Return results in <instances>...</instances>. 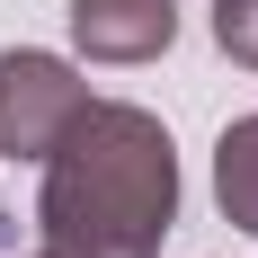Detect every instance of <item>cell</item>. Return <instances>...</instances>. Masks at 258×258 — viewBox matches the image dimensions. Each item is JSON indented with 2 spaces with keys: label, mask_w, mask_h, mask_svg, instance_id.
I'll return each mask as SVG.
<instances>
[{
  "label": "cell",
  "mask_w": 258,
  "mask_h": 258,
  "mask_svg": "<svg viewBox=\"0 0 258 258\" xmlns=\"http://www.w3.org/2000/svg\"><path fill=\"white\" fill-rule=\"evenodd\" d=\"M178 223V152L169 125L134 98H89L80 125L45 152L36 187V258H160Z\"/></svg>",
  "instance_id": "obj_1"
},
{
  "label": "cell",
  "mask_w": 258,
  "mask_h": 258,
  "mask_svg": "<svg viewBox=\"0 0 258 258\" xmlns=\"http://www.w3.org/2000/svg\"><path fill=\"white\" fill-rule=\"evenodd\" d=\"M80 107H89V80L62 53H36V45L0 53V160H45L80 125Z\"/></svg>",
  "instance_id": "obj_2"
},
{
  "label": "cell",
  "mask_w": 258,
  "mask_h": 258,
  "mask_svg": "<svg viewBox=\"0 0 258 258\" xmlns=\"http://www.w3.org/2000/svg\"><path fill=\"white\" fill-rule=\"evenodd\" d=\"M178 36V0H72V45L89 62H152Z\"/></svg>",
  "instance_id": "obj_3"
},
{
  "label": "cell",
  "mask_w": 258,
  "mask_h": 258,
  "mask_svg": "<svg viewBox=\"0 0 258 258\" xmlns=\"http://www.w3.org/2000/svg\"><path fill=\"white\" fill-rule=\"evenodd\" d=\"M214 205H223V223L258 240V116L223 125V143H214Z\"/></svg>",
  "instance_id": "obj_4"
},
{
  "label": "cell",
  "mask_w": 258,
  "mask_h": 258,
  "mask_svg": "<svg viewBox=\"0 0 258 258\" xmlns=\"http://www.w3.org/2000/svg\"><path fill=\"white\" fill-rule=\"evenodd\" d=\"M214 45L258 72V0H214Z\"/></svg>",
  "instance_id": "obj_5"
}]
</instances>
